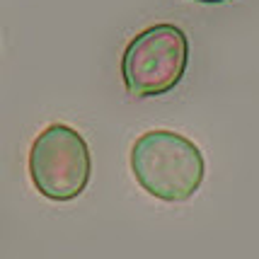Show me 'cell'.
Returning a JSON list of instances; mask_svg holds the SVG:
<instances>
[{"label": "cell", "instance_id": "6da1fadb", "mask_svg": "<svg viewBox=\"0 0 259 259\" xmlns=\"http://www.w3.org/2000/svg\"><path fill=\"white\" fill-rule=\"evenodd\" d=\"M131 172L138 187L153 199L180 203L199 192L206 177V162L199 146L187 136L155 128L134 141Z\"/></svg>", "mask_w": 259, "mask_h": 259}, {"label": "cell", "instance_id": "7a4b0ae2", "mask_svg": "<svg viewBox=\"0 0 259 259\" xmlns=\"http://www.w3.org/2000/svg\"><path fill=\"white\" fill-rule=\"evenodd\" d=\"M189 39L177 24L160 22L136 34L121 56V78L131 97H162L182 82Z\"/></svg>", "mask_w": 259, "mask_h": 259}, {"label": "cell", "instance_id": "3957f363", "mask_svg": "<svg viewBox=\"0 0 259 259\" xmlns=\"http://www.w3.org/2000/svg\"><path fill=\"white\" fill-rule=\"evenodd\" d=\"M29 177L49 201H73L88 189L92 158L88 141L68 124H51L29 148Z\"/></svg>", "mask_w": 259, "mask_h": 259}, {"label": "cell", "instance_id": "277c9868", "mask_svg": "<svg viewBox=\"0 0 259 259\" xmlns=\"http://www.w3.org/2000/svg\"><path fill=\"white\" fill-rule=\"evenodd\" d=\"M194 3H211V5H215V3H226V0H194Z\"/></svg>", "mask_w": 259, "mask_h": 259}]
</instances>
